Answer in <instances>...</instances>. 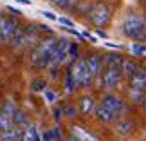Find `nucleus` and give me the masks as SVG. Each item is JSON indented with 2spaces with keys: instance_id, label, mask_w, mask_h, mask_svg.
<instances>
[{
  "instance_id": "f257e3e1",
  "label": "nucleus",
  "mask_w": 146,
  "mask_h": 141,
  "mask_svg": "<svg viewBox=\"0 0 146 141\" xmlns=\"http://www.w3.org/2000/svg\"><path fill=\"white\" fill-rule=\"evenodd\" d=\"M56 43L58 40L52 36L49 38H43L36 43L31 51V56H29V65L36 71H42V69H47L49 67V61L52 58V53L56 49Z\"/></svg>"
},
{
  "instance_id": "f03ea898",
  "label": "nucleus",
  "mask_w": 146,
  "mask_h": 141,
  "mask_svg": "<svg viewBox=\"0 0 146 141\" xmlns=\"http://www.w3.org/2000/svg\"><path fill=\"white\" fill-rule=\"evenodd\" d=\"M121 31L123 35L132 38V40H144L146 38V22L141 15L135 13H128L125 18H123L121 24Z\"/></svg>"
},
{
  "instance_id": "7ed1b4c3",
  "label": "nucleus",
  "mask_w": 146,
  "mask_h": 141,
  "mask_svg": "<svg viewBox=\"0 0 146 141\" xmlns=\"http://www.w3.org/2000/svg\"><path fill=\"white\" fill-rule=\"evenodd\" d=\"M69 72L72 74V78H74L78 89H80V87H90L92 83H94L92 76L88 74L85 60H81V58H78L72 65H69Z\"/></svg>"
},
{
  "instance_id": "20e7f679",
  "label": "nucleus",
  "mask_w": 146,
  "mask_h": 141,
  "mask_svg": "<svg viewBox=\"0 0 146 141\" xmlns=\"http://www.w3.org/2000/svg\"><path fill=\"white\" fill-rule=\"evenodd\" d=\"M88 16H90L92 24L96 25L98 29H101L103 25L108 24V20H110V16H112V11H110V7L105 2H99V4H96L90 9V15H88Z\"/></svg>"
},
{
  "instance_id": "39448f33",
  "label": "nucleus",
  "mask_w": 146,
  "mask_h": 141,
  "mask_svg": "<svg viewBox=\"0 0 146 141\" xmlns=\"http://www.w3.org/2000/svg\"><path fill=\"white\" fill-rule=\"evenodd\" d=\"M121 67H103V72H101V82H103V87L112 91V89L117 87V83L121 80Z\"/></svg>"
},
{
  "instance_id": "423d86ee",
  "label": "nucleus",
  "mask_w": 146,
  "mask_h": 141,
  "mask_svg": "<svg viewBox=\"0 0 146 141\" xmlns=\"http://www.w3.org/2000/svg\"><path fill=\"white\" fill-rule=\"evenodd\" d=\"M16 27H18V24L13 18L2 16V20H0V43L2 45H9L11 43V38H13Z\"/></svg>"
},
{
  "instance_id": "0eeeda50",
  "label": "nucleus",
  "mask_w": 146,
  "mask_h": 141,
  "mask_svg": "<svg viewBox=\"0 0 146 141\" xmlns=\"http://www.w3.org/2000/svg\"><path fill=\"white\" fill-rule=\"evenodd\" d=\"M40 29L38 25H27L24 31V43H22V49H33L40 42Z\"/></svg>"
},
{
  "instance_id": "6e6552de",
  "label": "nucleus",
  "mask_w": 146,
  "mask_h": 141,
  "mask_svg": "<svg viewBox=\"0 0 146 141\" xmlns=\"http://www.w3.org/2000/svg\"><path fill=\"white\" fill-rule=\"evenodd\" d=\"M101 103L105 107H108L112 112H115L117 118H119L123 112H125V103H123L121 98H117L115 94H103V98H101Z\"/></svg>"
},
{
  "instance_id": "1a4fd4ad",
  "label": "nucleus",
  "mask_w": 146,
  "mask_h": 141,
  "mask_svg": "<svg viewBox=\"0 0 146 141\" xmlns=\"http://www.w3.org/2000/svg\"><path fill=\"white\" fill-rule=\"evenodd\" d=\"M94 116H96V120H99L101 123H114L117 120L115 112H112L108 107H105L103 103H99L96 109H94Z\"/></svg>"
},
{
  "instance_id": "9d476101",
  "label": "nucleus",
  "mask_w": 146,
  "mask_h": 141,
  "mask_svg": "<svg viewBox=\"0 0 146 141\" xmlns=\"http://www.w3.org/2000/svg\"><path fill=\"white\" fill-rule=\"evenodd\" d=\"M85 63H87L88 74L92 76V80H96V78L101 74V71H103V60H101L98 54H92V56H88L85 60Z\"/></svg>"
},
{
  "instance_id": "9b49d317",
  "label": "nucleus",
  "mask_w": 146,
  "mask_h": 141,
  "mask_svg": "<svg viewBox=\"0 0 146 141\" xmlns=\"http://www.w3.org/2000/svg\"><path fill=\"white\" fill-rule=\"evenodd\" d=\"M24 136V128L18 125H11L0 132V141H20Z\"/></svg>"
},
{
  "instance_id": "f8f14e48",
  "label": "nucleus",
  "mask_w": 146,
  "mask_h": 141,
  "mask_svg": "<svg viewBox=\"0 0 146 141\" xmlns=\"http://www.w3.org/2000/svg\"><path fill=\"white\" fill-rule=\"evenodd\" d=\"M114 130H115L117 136L126 138V136H130V134L133 132V123L128 121V120H119V121H115Z\"/></svg>"
},
{
  "instance_id": "ddd939ff",
  "label": "nucleus",
  "mask_w": 146,
  "mask_h": 141,
  "mask_svg": "<svg viewBox=\"0 0 146 141\" xmlns=\"http://www.w3.org/2000/svg\"><path fill=\"white\" fill-rule=\"evenodd\" d=\"M130 85H132V89H137V91H144V89H146V71L139 69L135 74L130 78Z\"/></svg>"
},
{
  "instance_id": "4468645a",
  "label": "nucleus",
  "mask_w": 146,
  "mask_h": 141,
  "mask_svg": "<svg viewBox=\"0 0 146 141\" xmlns=\"http://www.w3.org/2000/svg\"><path fill=\"white\" fill-rule=\"evenodd\" d=\"M94 109H96V105H94V98H92V96H83V98L80 100L78 112H81L83 116H87V114H90V112H94Z\"/></svg>"
},
{
  "instance_id": "2eb2a0df",
  "label": "nucleus",
  "mask_w": 146,
  "mask_h": 141,
  "mask_svg": "<svg viewBox=\"0 0 146 141\" xmlns=\"http://www.w3.org/2000/svg\"><path fill=\"white\" fill-rule=\"evenodd\" d=\"M72 136H74L78 141H99L94 134H90V132H87L83 127H72Z\"/></svg>"
},
{
  "instance_id": "dca6fc26",
  "label": "nucleus",
  "mask_w": 146,
  "mask_h": 141,
  "mask_svg": "<svg viewBox=\"0 0 146 141\" xmlns=\"http://www.w3.org/2000/svg\"><path fill=\"white\" fill-rule=\"evenodd\" d=\"M139 69H141V67H139L137 61H133V60H123V63H121V72L125 76H128V78H132Z\"/></svg>"
},
{
  "instance_id": "f3484780",
  "label": "nucleus",
  "mask_w": 146,
  "mask_h": 141,
  "mask_svg": "<svg viewBox=\"0 0 146 141\" xmlns=\"http://www.w3.org/2000/svg\"><path fill=\"white\" fill-rule=\"evenodd\" d=\"M24 31H25V27H22V25L16 27V31H15L13 38H11V43H9V47H11V49H15V51L22 49V43H24Z\"/></svg>"
},
{
  "instance_id": "a211bd4d",
  "label": "nucleus",
  "mask_w": 146,
  "mask_h": 141,
  "mask_svg": "<svg viewBox=\"0 0 146 141\" xmlns=\"http://www.w3.org/2000/svg\"><path fill=\"white\" fill-rule=\"evenodd\" d=\"M16 110H18V107H16L15 101H13V100H5L4 103H2V110H0V112H2V114L7 118V120L13 121V116H15Z\"/></svg>"
},
{
  "instance_id": "6ab92c4d",
  "label": "nucleus",
  "mask_w": 146,
  "mask_h": 141,
  "mask_svg": "<svg viewBox=\"0 0 146 141\" xmlns=\"http://www.w3.org/2000/svg\"><path fill=\"white\" fill-rule=\"evenodd\" d=\"M76 89H78V85H76L74 78H72V74L67 71V72H65V78H63V92L69 96V94H74Z\"/></svg>"
},
{
  "instance_id": "aec40b11",
  "label": "nucleus",
  "mask_w": 146,
  "mask_h": 141,
  "mask_svg": "<svg viewBox=\"0 0 146 141\" xmlns=\"http://www.w3.org/2000/svg\"><path fill=\"white\" fill-rule=\"evenodd\" d=\"M80 58V47H78V43H72L70 42V45H69V51H67V58H65V63H69L72 65L74 61Z\"/></svg>"
},
{
  "instance_id": "412c9836",
  "label": "nucleus",
  "mask_w": 146,
  "mask_h": 141,
  "mask_svg": "<svg viewBox=\"0 0 146 141\" xmlns=\"http://www.w3.org/2000/svg\"><path fill=\"white\" fill-rule=\"evenodd\" d=\"M13 125H18L22 128H25V127H29V120H27V116L22 110H16L15 116H13Z\"/></svg>"
},
{
  "instance_id": "4be33fe9",
  "label": "nucleus",
  "mask_w": 146,
  "mask_h": 141,
  "mask_svg": "<svg viewBox=\"0 0 146 141\" xmlns=\"http://www.w3.org/2000/svg\"><path fill=\"white\" fill-rule=\"evenodd\" d=\"M130 53L133 56H144L146 54V45L141 42H135V43H132L130 45Z\"/></svg>"
},
{
  "instance_id": "5701e85b",
  "label": "nucleus",
  "mask_w": 146,
  "mask_h": 141,
  "mask_svg": "<svg viewBox=\"0 0 146 141\" xmlns=\"http://www.w3.org/2000/svg\"><path fill=\"white\" fill-rule=\"evenodd\" d=\"M61 109H63V118H69V120H74V118L78 116V109H76L74 105H63Z\"/></svg>"
},
{
  "instance_id": "b1692460",
  "label": "nucleus",
  "mask_w": 146,
  "mask_h": 141,
  "mask_svg": "<svg viewBox=\"0 0 146 141\" xmlns=\"http://www.w3.org/2000/svg\"><path fill=\"white\" fill-rule=\"evenodd\" d=\"M47 83H45V80H42V78H38V80H33V83H31V91H35V92H43L45 91V87Z\"/></svg>"
},
{
  "instance_id": "393cba45",
  "label": "nucleus",
  "mask_w": 146,
  "mask_h": 141,
  "mask_svg": "<svg viewBox=\"0 0 146 141\" xmlns=\"http://www.w3.org/2000/svg\"><path fill=\"white\" fill-rule=\"evenodd\" d=\"M143 96H144V91H137V89H130V100H132V101H135V103H141Z\"/></svg>"
},
{
  "instance_id": "a878e982",
  "label": "nucleus",
  "mask_w": 146,
  "mask_h": 141,
  "mask_svg": "<svg viewBox=\"0 0 146 141\" xmlns=\"http://www.w3.org/2000/svg\"><path fill=\"white\" fill-rule=\"evenodd\" d=\"M43 98H45L47 103H54V101L58 100V94H56L54 91H47L45 89V91H43Z\"/></svg>"
},
{
  "instance_id": "bb28decb",
  "label": "nucleus",
  "mask_w": 146,
  "mask_h": 141,
  "mask_svg": "<svg viewBox=\"0 0 146 141\" xmlns=\"http://www.w3.org/2000/svg\"><path fill=\"white\" fill-rule=\"evenodd\" d=\"M11 125H13V121H11V120H7V118H5V116L2 114V112H0V132H2V130H5V128H7V127H11Z\"/></svg>"
},
{
  "instance_id": "cd10ccee",
  "label": "nucleus",
  "mask_w": 146,
  "mask_h": 141,
  "mask_svg": "<svg viewBox=\"0 0 146 141\" xmlns=\"http://www.w3.org/2000/svg\"><path fill=\"white\" fill-rule=\"evenodd\" d=\"M72 4H74V0H56L54 2V5H58L61 9H70Z\"/></svg>"
},
{
  "instance_id": "c85d7f7f",
  "label": "nucleus",
  "mask_w": 146,
  "mask_h": 141,
  "mask_svg": "<svg viewBox=\"0 0 146 141\" xmlns=\"http://www.w3.org/2000/svg\"><path fill=\"white\" fill-rule=\"evenodd\" d=\"M52 118H54L56 123H60L61 120H63V109H61V107H56V109L52 110Z\"/></svg>"
},
{
  "instance_id": "c756f323",
  "label": "nucleus",
  "mask_w": 146,
  "mask_h": 141,
  "mask_svg": "<svg viewBox=\"0 0 146 141\" xmlns=\"http://www.w3.org/2000/svg\"><path fill=\"white\" fill-rule=\"evenodd\" d=\"M58 22L61 25H67V27H74V22L70 18H67V16H58Z\"/></svg>"
},
{
  "instance_id": "7c9ffc66",
  "label": "nucleus",
  "mask_w": 146,
  "mask_h": 141,
  "mask_svg": "<svg viewBox=\"0 0 146 141\" xmlns=\"http://www.w3.org/2000/svg\"><path fill=\"white\" fill-rule=\"evenodd\" d=\"M81 36H83V38H87V40H88V42H92V43H96V42H98V36H96V35H90V33H87V31H83V33H81Z\"/></svg>"
},
{
  "instance_id": "2f4dec72",
  "label": "nucleus",
  "mask_w": 146,
  "mask_h": 141,
  "mask_svg": "<svg viewBox=\"0 0 146 141\" xmlns=\"http://www.w3.org/2000/svg\"><path fill=\"white\" fill-rule=\"evenodd\" d=\"M42 15L45 16V18H49V20H52V22H58V16H56L54 13H50V11H42Z\"/></svg>"
},
{
  "instance_id": "473e14b6",
  "label": "nucleus",
  "mask_w": 146,
  "mask_h": 141,
  "mask_svg": "<svg viewBox=\"0 0 146 141\" xmlns=\"http://www.w3.org/2000/svg\"><path fill=\"white\" fill-rule=\"evenodd\" d=\"M7 11H9L11 15H15V16H20V15H22L20 9H15V7H11V5H7Z\"/></svg>"
},
{
  "instance_id": "72a5a7b5",
  "label": "nucleus",
  "mask_w": 146,
  "mask_h": 141,
  "mask_svg": "<svg viewBox=\"0 0 146 141\" xmlns=\"http://www.w3.org/2000/svg\"><path fill=\"white\" fill-rule=\"evenodd\" d=\"M106 47H112V49H121L123 45H119V43H110V42H105Z\"/></svg>"
},
{
  "instance_id": "f704fd0d",
  "label": "nucleus",
  "mask_w": 146,
  "mask_h": 141,
  "mask_svg": "<svg viewBox=\"0 0 146 141\" xmlns=\"http://www.w3.org/2000/svg\"><path fill=\"white\" fill-rule=\"evenodd\" d=\"M15 2H18V4H24V5H31V0H15Z\"/></svg>"
},
{
  "instance_id": "c9c22d12",
  "label": "nucleus",
  "mask_w": 146,
  "mask_h": 141,
  "mask_svg": "<svg viewBox=\"0 0 146 141\" xmlns=\"http://www.w3.org/2000/svg\"><path fill=\"white\" fill-rule=\"evenodd\" d=\"M98 36H101V38H106V33H105V31H101V29H98Z\"/></svg>"
},
{
  "instance_id": "e433bc0d",
  "label": "nucleus",
  "mask_w": 146,
  "mask_h": 141,
  "mask_svg": "<svg viewBox=\"0 0 146 141\" xmlns=\"http://www.w3.org/2000/svg\"><path fill=\"white\" fill-rule=\"evenodd\" d=\"M141 105H143V107H144V109H146V94L143 96V100H141Z\"/></svg>"
},
{
  "instance_id": "4c0bfd02",
  "label": "nucleus",
  "mask_w": 146,
  "mask_h": 141,
  "mask_svg": "<svg viewBox=\"0 0 146 141\" xmlns=\"http://www.w3.org/2000/svg\"><path fill=\"white\" fill-rule=\"evenodd\" d=\"M69 141H78V139H76V138H74V136H72V138H70V139H69Z\"/></svg>"
},
{
  "instance_id": "58836bf2",
  "label": "nucleus",
  "mask_w": 146,
  "mask_h": 141,
  "mask_svg": "<svg viewBox=\"0 0 146 141\" xmlns=\"http://www.w3.org/2000/svg\"><path fill=\"white\" fill-rule=\"evenodd\" d=\"M47 2H52V4H54V2H56V0H47Z\"/></svg>"
},
{
  "instance_id": "ea45409f",
  "label": "nucleus",
  "mask_w": 146,
  "mask_h": 141,
  "mask_svg": "<svg viewBox=\"0 0 146 141\" xmlns=\"http://www.w3.org/2000/svg\"><path fill=\"white\" fill-rule=\"evenodd\" d=\"M0 110H2V101H0Z\"/></svg>"
},
{
  "instance_id": "a19ab883",
  "label": "nucleus",
  "mask_w": 146,
  "mask_h": 141,
  "mask_svg": "<svg viewBox=\"0 0 146 141\" xmlns=\"http://www.w3.org/2000/svg\"><path fill=\"white\" fill-rule=\"evenodd\" d=\"M0 20H2V13H0Z\"/></svg>"
}]
</instances>
